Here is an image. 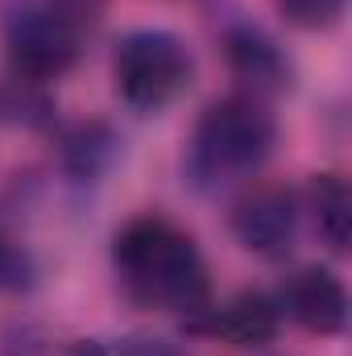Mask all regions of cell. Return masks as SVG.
Listing matches in <instances>:
<instances>
[{
	"label": "cell",
	"instance_id": "obj_1",
	"mask_svg": "<svg viewBox=\"0 0 352 356\" xmlns=\"http://www.w3.org/2000/svg\"><path fill=\"white\" fill-rule=\"evenodd\" d=\"M116 269L120 282L150 307L199 315L211 302L195 241L162 216H141L116 236Z\"/></svg>",
	"mask_w": 352,
	"mask_h": 356
},
{
	"label": "cell",
	"instance_id": "obj_2",
	"mask_svg": "<svg viewBox=\"0 0 352 356\" xmlns=\"http://www.w3.org/2000/svg\"><path fill=\"white\" fill-rule=\"evenodd\" d=\"M273 116L265 112L262 99L232 95L203 112L191 145V166L203 178H237L257 170L273 149Z\"/></svg>",
	"mask_w": 352,
	"mask_h": 356
},
{
	"label": "cell",
	"instance_id": "obj_3",
	"mask_svg": "<svg viewBox=\"0 0 352 356\" xmlns=\"http://www.w3.org/2000/svg\"><path fill=\"white\" fill-rule=\"evenodd\" d=\"M186 75L191 58L175 33L137 29L116 50V91L137 112H158L162 104H170L186 88Z\"/></svg>",
	"mask_w": 352,
	"mask_h": 356
},
{
	"label": "cell",
	"instance_id": "obj_4",
	"mask_svg": "<svg viewBox=\"0 0 352 356\" xmlns=\"http://www.w3.org/2000/svg\"><path fill=\"white\" fill-rule=\"evenodd\" d=\"M4 50L17 75L25 79H58L75 67L79 29L58 17L50 4H25L4 21Z\"/></svg>",
	"mask_w": 352,
	"mask_h": 356
},
{
	"label": "cell",
	"instance_id": "obj_5",
	"mask_svg": "<svg viewBox=\"0 0 352 356\" xmlns=\"http://www.w3.org/2000/svg\"><path fill=\"white\" fill-rule=\"evenodd\" d=\"M232 228H237L245 249L265 253V257H282L294 245V232H298L294 195L286 186H257V191H249L237 203V211H232Z\"/></svg>",
	"mask_w": 352,
	"mask_h": 356
},
{
	"label": "cell",
	"instance_id": "obj_6",
	"mask_svg": "<svg viewBox=\"0 0 352 356\" xmlns=\"http://www.w3.org/2000/svg\"><path fill=\"white\" fill-rule=\"evenodd\" d=\"M286 307L294 315V323H303L315 336H336L349 319V294L344 282L332 269H298L286 286Z\"/></svg>",
	"mask_w": 352,
	"mask_h": 356
},
{
	"label": "cell",
	"instance_id": "obj_7",
	"mask_svg": "<svg viewBox=\"0 0 352 356\" xmlns=\"http://www.w3.org/2000/svg\"><path fill=\"white\" fill-rule=\"evenodd\" d=\"M282 327V307L265 290H241L216 311V332L237 348H262Z\"/></svg>",
	"mask_w": 352,
	"mask_h": 356
},
{
	"label": "cell",
	"instance_id": "obj_8",
	"mask_svg": "<svg viewBox=\"0 0 352 356\" xmlns=\"http://www.w3.org/2000/svg\"><path fill=\"white\" fill-rule=\"evenodd\" d=\"M311 203H315V224L332 249H349L352 236V195L340 175H319L311 182Z\"/></svg>",
	"mask_w": 352,
	"mask_h": 356
},
{
	"label": "cell",
	"instance_id": "obj_9",
	"mask_svg": "<svg viewBox=\"0 0 352 356\" xmlns=\"http://www.w3.org/2000/svg\"><path fill=\"white\" fill-rule=\"evenodd\" d=\"M228 58H232V67L249 83H282V75H286L282 54L273 50V42L262 38L257 29H237L228 38Z\"/></svg>",
	"mask_w": 352,
	"mask_h": 356
},
{
	"label": "cell",
	"instance_id": "obj_10",
	"mask_svg": "<svg viewBox=\"0 0 352 356\" xmlns=\"http://www.w3.org/2000/svg\"><path fill=\"white\" fill-rule=\"evenodd\" d=\"M278 8L298 29H328V25L340 21L344 0H278Z\"/></svg>",
	"mask_w": 352,
	"mask_h": 356
},
{
	"label": "cell",
	"instance_id": "obj_11",
	"mask_svg": "<svg viewBox=\"0 0 352 356\" xmlns=\"http://www.w3.org/2000/svg\"><path fill=\"white\" fill-rule=\"evenodd\" d=\"M29 282V257H25V249L0 228V286H8V290H17V286H25Z\"/></svg>",
	"mask_w": 352,
	"mask_h": 356
},
{
	"label": "cell",
	"instance_id": "obj_12",
	"mask_svg": "<svg viewBox=\"0 0 352 356\" xmlns=\"http://www.w3.org/2000/svg\"><path fill=\"white\" fill-rule=\"evenodd\" d=\"M99 4H104V0H50V8H54L58 17H67V21H71L75 29H79L83 21H95Z\"/></svg>",
	"mask_w": 352,
	"mask_h": 356
},
{
	"label": "cell",
	"instance_id": "obj_13",
	"mask_svg": "<svg viewBox=\"0 0 352 356\" xmlns=\"http://www.w3.org/2000/svg\"><path fill=\"white\" fill-rule=\"evenodd\" d=\"M120 356H182V353H178L175 344H166V340H150V336H141V340H129Z\"/></svg>",
	"mask_w": 352,
	"mask_h": 356
},
{
	"label": "cell",
	"instance_id": "obj_14",
	"mask_svg": "<svg viewBox=\"0 0 352 356\" xmlns=\"http://www.w3.org/2000/svg\"><path fill=\"white\" fill-rule=\"evenodd\" d=\"M71 356H112L104 344H95V340H88V344H75V353Z\"/></svg>",
	"mask_w": 352,
	"mask_h": 356
}]
</instances>
